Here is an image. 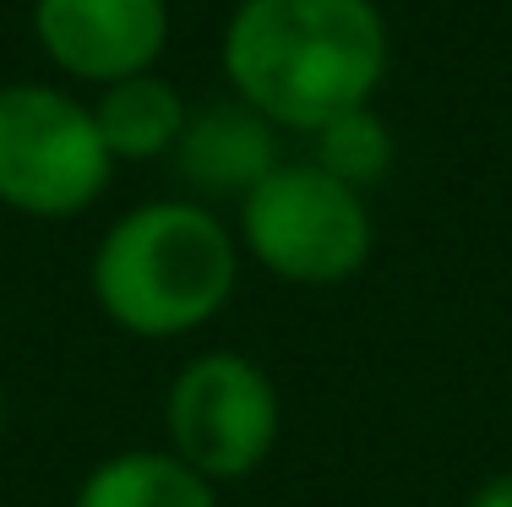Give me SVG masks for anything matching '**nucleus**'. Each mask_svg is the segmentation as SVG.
Here are the masks:
<instances>
[{
    "label": "nucleus",
    "instance_id": "obj_5",
    "mask_svg": "<svg viewBox=\"0 0 512 507\" xmlns=\"http://www.w3.org/2000/svg\"><path fill=\"white\" fill-rule=\"evenodd\" d=\"M278 431H284V398L262 360L240 349L191 355L164 393V448L213 486L256 475L273 458Z\"/></svg>",
    "mask_w": 512,
    "mask_h": 507
},
{
    "label": "nucleus",
    "instance_id": "obj_12",
    "mask_svg": "<svg viewBox=\"0 0 512 507\" xmlns=\"http://www.w3.org/2000/svg\"><path fill=\"white\" fill-rule=\"evenodd\" d=\"M0 437H6V388H0Z\"/></svg>",
    "mask_w": 512,
    "mask_h": 507
},
{
    "label": "nucleus",
    "instance_id": "obj_9",
    "mask_svg": "<svg viewBox=\"0 0 512 507\" xmlns=\"http://www.w3.org/2000/svg\"><path fill=\"white\" fill-rule=\"evenodd\" d=\"M71 507H218V486L169 448H120L82 475Z\"/></svg>",
    "mask_w": 512,
    "mask_h": 507
},
{
    "label": "nucleus",
    "instance_id": "obj_4",
    "mask_svg": "<svg viewBox=\"0 0 512 507\" xmlns=\"http://www.w3.org/2000/svg\"><path fill=\"white\" fill-rule=\"evenodd\" d=\"M115 180L93 104L55 82L0 88V208L39 224L88 213Z\"/></svg>",
    "mask_w": 512,
    "mask_h": 507
},
{
    "label": "nucleus",
    "instance_id": "obj_8",
    "mask_svg": "<svg viewBox=\"0 0 512 507\" xmlns=\"http://www.w3.org/2000/svg\"><path fill=\"white\" fill-rule=\"evenodd\" d=\"M186 93L175 88L169 77L158 71H142V77L126 82H109L99 88V104H93V120H99V137L109 148L115 164H153L169 159L186 131Z\"/></svg>",
    "mask_w": 512,
    "mask_h": 507
},
{
    "label": "nucleus",
    "instance_id": "obj_7",
    "mask_svg": "<svg viewBox=\"0 0 512 507\" xmlns=\"http://www.w3.org/2000/svg\"><path fill=\"white\" fill-rule=\"evenodd\" d=\"M278 137L284 131L273 120H262L251 104H240L235 93L229 99H213V104H197L186 115V131L175 142V169L197 202H213V197H246L262 175H273L284 164L278 153Z\"/></svg>",
    "mask_w": 512,
    "mask_h": 507
},
{
    "label": "nucleus",
    "instance_id": "obj_6",
    "mask_svg": "<svg viewBox=\"0 0 512 507\" xmlns=\"http://www.w3.org/2000/svg\"><path fill=\"white\" fill-rule=\"evenodd\" d=\"M33 39L82 88L158 71L169 50V0H33Z\"/></svg>",
    "mask_w": 512,
    "mask_h": 507
},
{
    "label": "nucleus",
    "instance_id": "obj_10",
    "mask_svg": "<svg viewBox=\"0 0 512 507\" xmlns=\"http://www.w3.org/2000/svg\"><path fill=\"white\" fill-rule=\"evenodd\" d=\"M311 164H322L327 175H338L355 191L376 186V180L393 169V131H387L382 115H376V104L316 126L311 131Z\"/></svg>",
    "mask_w": 512,
    "mask_h": 507
},
{
    "label": "nucleus",
    "instance_id": "obj_2",
    "mask_svg": "<svg viewBox=\"0 0 512 507\" xmlns=\"http://www.w3.org/2000/svg\"><path fill=\"white\" fill-rule=\"evenodd\" d=\"M93 300L120 333L164 344L197 333L240 284V240L197 197L126 208L93 246Z\"/></svg>",
    "mask_w": 512,
    "mask_h": 507
},
{
    "label": "nucleus",
    "instance_id": "obj_11",
    "mask_svg": "<svg viewBox=\"0 0 512 507\" xmlns=\"http://www.w3.org/2000/svg\"><path fill=\"white\" fill-rule=\"evenodd\" d=\"M463 507H512V469H502V475L480 480V486L463 497Z\"/></svg>",
    "mask_w": 512,
    "mask_h": 507
},
{
    "label": "nucleus",
    "instance_id": "obj_3",
    "mask_svg": "<svg viewBox=\"0 0 512 507\" xmlns=\"http://www.w3.org/2000/svg\"><path fill=\"white\" fill-rule=\"evenodd\" d=\"M240 257L300 289L344 284L371 262L376 219L365 191L311 159H284L235 202Z\"/></svg>",
    "mask_w": 512,
    "mask_h": 507
},
{
    "label": "nucleus",
    "instance_id": "obj_1",
    "mask_svg": "<svg viewBox=\"0 0 512 507\" xmlns=\"http://www.w3.org/2000/svg\"><path fill=\"white\" fill-rule=\"evenodd\" d=\"M229 93L278 131L316 126L376 104L393 66V33L376 0H235L224 22Z\"/></svg>",
    "mask_w": 512,
    "mask_h": 507
}]
</instances>
